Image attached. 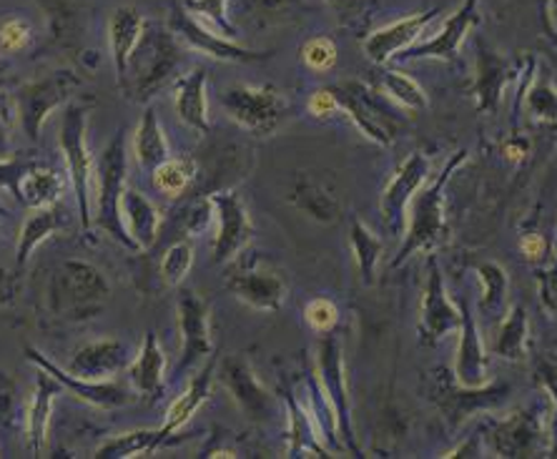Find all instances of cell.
<instances>
[{
  "label": "cell",
  "instance_id": "obj_22",
  "mask_svg": "<svg viewBox=\"0 0 557 459\" xmlns=\"http://www.w3.org/2000/svg\"><path fill=\"white\" fill-rule=\"evenodd\" d=\"M543 439V417L535 409H520L495 422L487 442L497 457H535Z\"/></svg>",
  "mask_w": 557,
  "mask_h": 459
},
{
  "label": "cell",
  "instance_id": "obj_36",
  "mask_svg": "<svg viewBox=\"0 0 557 459\" xmlns=\"http://www.w3.org/2000/svg\"><path fill=\"white\" fill-rule=\"evenodd\" d=\"M199 166L191 156H169L159 166L151 171V182L156 191L169 196V199H178L188 186L194 184Z\"/></svg>",
  "mask_w": 557,
  "mask_h": 459
},
{
  "label": "cell",
  "instance_id": "obj_47",
  "mask_svg": "<svg viewBox=\"0 0 557 459\" xmlns=\"http://www.w3.org/2000/svg\"><path fill=\"white\" fill-rule=\"evenodd\" d=\"M211 221H214V203H211L209 196H203V199H196L188 203L184 209V216H182V224L186 228L188 236H199L207 232L211 226Z\"/></svg>",
  "mask_w": 557,
  "mask_h": 459
},
{
  "label": "cell",
  "instance_id": "obj_21",
  "mask_svg": "<svg viewBox=\"0 0 557 459\" xmlns=\"http://www.w3.org/2000/svg\"><path fill=\"white\" fill-rule=\"evenodd\" d=\"M128 344L116 337H106L88 342L84 347L76 349L71 362L65 364V372L78 376V380H113L119 372H124L131 364Z\"/></svg>",
  "mask_w": 557,
  "mask_h": 459
},
{
  "label": "cell",
  "instance_id": "obj_20",
  "mask_svg": "<svg viewBox=\"0 0 557 459\" xmlns=\"http://www.w3.org/2000/svg\"><path fill=\"white\" fill-rule=\"evenodd\" d=\"M460 344H457V357H455V382L467 389H480L490 384V372H487V349L482 344V334L478 326V319H474L470 301L465 297L460 299Z\"/></svg>",
  "mask_w": 557,
  "mask_h": 459
},
{
  "label": "cell",
  "instance_id": "obj_37",
  "mask_svg": "<svg viewBox=\"0 0 557 459\" xmlns=\"http://www.w3.org/2000/svg\"><path fill=\"white\" fill-rule=\"evenodd\" d=\"M349 246H351V253H355L359 274H362V282L367 286H372L376 264H380L382 251H384L382 239L364 224L362 219H355L349 226Z\"/></svg>",
  "mask_w": 557,
  "mask_h": 459
},
{
  "label": "cell",
  "instance_id": "obj_17",
  "mask_svg": "<svg viewBox=\"0 0 557 459\" xmlns=\"http://www.w3.org/2000/svg\"><path fill=\"white\" fill-rule=\"evenodd\" d=\"M460 322H462L460 305H455V301L449 299L442 269L437 264V259H432L428 286H424V297H422L420 326H417V332H420V342L424 347H434V344L447 339L449 334L460 332Z\"/></svg>",
  "mask_w": 557,
  "mask_h": 459
},
{
  "label": "cell",
  "instance_id": "obj_14",
  "mask_svg": "<svg viewBox=\"0 0 557 459\" xmlns=\"http://www.w3.org/2000/svg\"><path fill=\"white\" fill-rule=\"evenodd\" d=\"M209 199L214 203V219H216V236H214L211 264L224 266L247 249L253 236V224H251L247 203L242 201V196L236 191H216L211 194Z\"/></svg>",
  "mask_w": 557,
  "mask_h": 459
},
{
  "label": "cell",
  "instance_id": "obj_56",
  "mask_svg": "<svg viewBox=\"0 0 557 459\" xmlns=\"http://www.w3.org/2000/svg\"><path fill=\"white\" fill-rule=\"evenodd\" d=\"M0 216H11V209H8L3 201H0Z\"/></svg>",
  "mask_w": 557,
  "mask_h": 459
},
{
  "label": "cell",
  "instance_id": "obj_30",
  "mask_svg": "<svg viewBox=\"0 0 557 459\" xmlns=\"http://www.w3.org/2000/svg\"><path fill=\"white\" fill-rule=\"evenodd\" d=\"M121 219L131 239L138 246V251L151 249L159 239L161 228V211L156 209V203L149 196L138 191V188H128L121 196Z\"/></svg>",
  "mask_w": 557,
  "mask_h": 459
},
{
  "label": "cell",
  "instance_id": "obj_39",
  "mask_svg": "<svg viewBox=\"0 0 557 459\" xmlns=\"http://www.w3.org/2000/svg\"><path fill=\"white\" fill-rule=\"evenodd\" d=\"M478 278L482 284V311L485 314L503 317L507 307V291H510V278H507L503 264H497V261H482L478 266Z\"/></svg>",
  "mask_w": 557,
  "mask_h": 459
},
{
  "label": "cell",
  "instance_id": "obj_42",
  "mask_svg": "<svg viewBox=\"0 0 557 459\" xmlns=\"http://www.w3.org/2000/svg\"><path fill=\"white\" fill-rule=\"evenodd\" d=\"M23 424L21 417V399H18V384L5 369H0V434L3 437H13Z\"/></svg>",
  "mask_w": 557,
  "mask_h": 459
},
{
  "label": "cell",
  "instance_id": "obj_54",
  "mask_svg": "<svg viewBox=\"0 0 557 459\" xmlns=\"http://www.w3.org/2000/svg\"><path fill=\"white\" fill-rule=\"evenodd\" d=\"M503 153H505L510 161L520 163V161L528 156V141H525V138L515 136V138H510V141L503 144Z\"/></svg>",
  "mask_w": 557,
  "mask_h": 459
},
{
  "label": "cell",
  "instance_id": "obj_41",
  "mask_svg": "<svg viewBox=\"0 0 557 459\" xmlns=\"http://www.w3.org/2000/svg\"><path fill=\"white\" fill-rule=\"evenodd\" d=\"M228 0H184V11L188 15H194L196 21L203 23V26L211 28L219 36L224 38H236V28L234 23L228 21L226 13Z\"/></svg>",
  "mask_w": 557,
  "mask_h": 459
},
{
  "label": "cell",
  "instance_id": "obj_16",
  "mask_svg": "<svg viewBox=\"0 0 557 459\" xmlns=\"http://www.w3.org/2000/svg\"><path fill=\"white\" fill-rule=\"evenodd\" d=\"M432 176V161L428 153L412 151L407 159L399 163L395 176L389 178V184L384 186L382 199H380V214L382 221L392 232L405 234V221H407V207L412 201V196L420 191V186Z\"/></svg>",
  "mask_w": 557,
  "mask_h": 459
},
{
  "label": "cell",
  "instance_id": "obj_19",
  "mask_svg": "<svg viewBox=\"0 0 557 459\" xmlns=\"http://www.w3.org/2000/svg\"><path fill=\"white\" fill-rule=\"evenodd\" d=\"M442 13V8H430V11H420L412 15H405L389 26H384L380 30L370 33L364 38V55L370 59L374 65H387L389 61H395L399 53L412 48L417 40L424 36L430 23L437 18Z\"/></svg>",
  "mask_w": 557,
  "mask_h": 459
},
{
  "label": "cell",
  "instance_id": "obj_43",
  "mask_svg": "<svg viewBox=\"0 0 557 459\" xmlns=\"http://www.w3.org/2000/svg\"><path fill=\"white\" fill-rule=\"evenodd\" d=\"M194 266V246L188 241L171 244L161 259V278L169 286H182Z\"/></svg>",
  "mask_w": 557,
  "mask_h": 459
},
{
  "label": "cell",
  "instance_id": "obj_9",
  "mask_svg": "<svg viewBox=\"0 0 557 459\" xmlns=\"http://www.w3.org/2000/svg\"><path fill=\"white\" fill-rule=\"evenodd\" d=\"M317 380L322 384V392L330 407L337 417V432L342 445L357 452V434L355 420H351V395L347 382V369H344L342 342L334 334H322L317 344Z\"/></svg>",
  "mask_w": 557,
  "mask_h": 459
},
{
  "label": "cell",
  "instance_id": "obj_6",
  "mask_svg": "<svg viewBox=\"0 0 557 459\" xmlns=\"http://www.w3.org/2000/svg\"><path fill=\"white\" fill-rule=\"evenodd\" d=\"M228 264L232 269L226 274V286L236 299L264 314H276L284 307L286 282L257 251L244 249Z\"/></svg>",
  "mask_w": 557,
  "mask_h": 459
},
{
  "label": "cell",
  "instance_id": "obj_25",
  "mask_svg": "<svg viewBox=\"0 0 557 459\" xmlns=\"http://www.w3.org/2000/svg\"><path fill=\"white\" fill-rule=\"evenodd\" d=\"M63 395L61 382L53 374L38 369L36 374V389H33L30 405L26 409V442L33 457H44L48 427H51V412L53 401Z\"/></svg>",
  "mask_w": 557,
  "mask_h": 459
},
{
  "label": "cell",
  "instance_id": "obj_26",
  "mask_svg": "<svg viewBox=\"0 0 557 459\" xmlns=\"http://www.w3.org/2000/svg\"><path fill=\"white\" fill-rule=\"evenodd\" d=\"M128 382L134 392L146 399H161L166 389V355H163L156 332H146L141 349L128 364Z\"/></svg>",
  "mask_w": 557,
  "mask_h": 459
},
{
  "label": "cell",
  "instance_id": "obj_15",
  "mask_svg": "<svg viewBox=\"0 0 557 459\" xmlns=\"http://www.w3.org/2000/svg\"><path fill=\"white\" fill-rule=\"evenodd\" d=\"M169 28L176 33V38L182 40L186 48H191L196 53L209 55V59L214 61L257 63V61H267L269 55H272L269 51H249V48L239 46L236 40L219 36V33L196 21L194 15H188L184 11V5H176L174 11H171Z\"/></svg>",
  "mask_w": 557,
  "mask_h": 459
},
{
  "label": "cell",
  "instance_id": "obj_32",
  "mask_svg": "<svg viewBox=\"0 0 557 459\" xmlns=\"http://www.w3.org/2000/svg\"><path fill=\"white\" fill-rule=\"evenodd\" d=\"M63 191H65V182L61 171L40 159L36 166H30L26 171V176L21 178L15 199H18L26 209H44V207H53V203H59Z\"/></svg>",
  "mask_w": 557,
  "mask_h": 459
},
{
  "label": "cell",
  "instance_id": "obj_8",
  "mask_svg": "<svg viewBox=\"0 0 557 459\" xmlns=\"http://www.w3.org/2000/svg\"><path fill=\"white\" fill-rule=\"evenodd\" d=\"M81 86V80L71 71H53L51 76L23 84L18 91L11 94L15 103V116L26 134L28 141L36 144L44 131V123L55 109H61L65 101Z\"/></svg>",
  "mask_w": 557,
  "mask_h": 459
},
{
  "label": "cell",
  "instance_id": "obj_52",
  "mask_svg": "<svg viewBox=\"0 0 557 459\" xmlns=\"http://www.w3.org/2000/svg\"><path fill=\"white\" fill-rule=\"evenodd\" d=\"M520 251L528 261H540L547 253V239L543 234H525L520 239Z\"/></svg>",
  "mask_w": 557,
  "mask_h": 459
},
{
  "label": "cell",
  "instance_id": "obj_34",
  "mask_svg": "<svg viewBox=\"0 0 557 459\" xmlns=\"http://www.w3.org/2000/svg\"><path fill=\"white\" fill-rule=\"evenodd\" d=\"M530 342V322L525 307H515L507 311L499 322L497 337L493 342V355L505 362H525Z\"/></svg>",
  "mask_w": 557,
  "mask_h": 459
},
{
  "label": "cell",
  "instance_id": "obj_1",
  "mask_svg": "<svg viewBox=\"0 0 557 459\" xmlns=\"http://www.w3.org/2000/svg\"><path fill=\"white\" fill-rule=\"evenodd\" d=\"M467 161V151H457L445 163V169L437 176H430L420 186V191L412 196L407 207L405 221V241L399 246V253L392 259V269H399L412 253L434 251L447 239V214H445V191L453 174Z\"/></svg>",
  "mask_w": 557,
  "mask_h": 459
},
{
  "label": "cell",
  "instance_id": "obj_13",
  "mask_svg": "<svg viewBox=\"0 0 557 459\" xmlns=\"http://www.w3.org/2000/svg\"><path fill=\"white\" fill-rule=\"evenodd\" d=\"M23 351H26L28 362H33L38 369H44V372H48V374H53L55 380L61 382L63 392H69V395H73L81 401H86V405H91L96 409H106V412H111V409L126 407L136 399L134 389H131L128 384H124V382H116V380H98V382L78 380V376L65 372L63 367L55 364L51 357H46L44 351L33 347V344H26Z\"/></svg>",
  "mask_w": 557,
  "mask_h": 459
},
{
  "label": "cell",
  "instance_id": "obj_3",
  "mask_svg": "<svg viewBox=\"0 0 557 459\" xmlns=\"http://www.w3.org/2000/svg\"><path fill=\"white\" fill-rule=\"evenodd\" d=\"M109 297V278L84 259H65L48 284V307L63 322H88L101 314Z\"/></svg>",
  "mask_w": 557,
  "mask_h": 459
},
{
  "label": "cell",
  "instance_id": "obj_40",
  "mask_svg": "<svg viewBox=\"0 0 557 459\" xmlns=\"http://www.w3.org/2000/svg\"><path fill=\"white\" fill-rule=\"evenodd\" d=\"M382 94L389 98L392 103L399 106L405 111H424L430 106V98L424 94V88L417 84L412 76H407L403 71H387L382 76Z\"/></svg>",
  "mask_w": 557,
  "mask_h": 459
},
{
  "label": "cell",
  "instance_id": "obj_50",
  "mask_svg": "<svg viewBox=\"0 0 557 459\" xmlns=\"http://www.w3.org/2000/svg\"><path fill=\"white\" fill-rule=\"evenodd\" d=\"M307 109L314 119H330L339 111V101H337V96H334L332 88H319V91L309 96Z\"/></svg>",
  "mask_w": 557,
  "mask_h": 459
},
{
  "label": "cell",
  "instance_id": "obj_44",
  "mask_svg": "<svg viewBox=\"0 0 557 459\" xmlns=\"http://www.w3.org/2000/svg\"><path fill=\"white\" fill-rule=\"evenodd\" d=\"M301 61L309 71L330 73L337 65V44L326 36H314L301 46Z\"/></svg>",
  "mask_w": 557,
  "mask_h": 459
},
{
  "label": "cell",
  "instance_id": "obj_55",
  "mask_svg": "<svg viewBox=\"0 0 557 459\" xmlns=\"http://www.w3.org/2000/svg\"><path fill=\"white\" fill-rule=\"evenodd\" d=\"M543 299L547 301V307L557 311V266L543 278Z\"/></svg>",
  "mask_w": 557,
  "mask_h": 459
},
{
  "label": "cell",
  "instance_id": "obj_23",
  "mask_svg": "<svg viewBox=\"0 0 557 459\" xmlns=\"http://www.w3.org/2000/svg\"><path fill=\"white\" fill-rule=\"evenodd\" d=\"M284 407H286V449H289V457H301V455H314V457H330V445H326V437L322 427H319L314 414L309 412L307 405L294 397L292 389H284Z\"/></svg>",
  "mask_w": 557,
  "mask_h": 459
},
{
  "label": "cell",
  "instance_id": "obj_27",
  "mask_svg": "<svg viewBox=\"0 0 557 459\" xmlns=\"http://www.w3.org/2000/svg\"><path fill=\"white\" fill-rule=\"evenodd\" d=\"M207 69H194L174 80V106L178 119L196 134H209V98H207Z\"/></svg>",
  "mask_w": 557,
  "mask_h": 459
},
{
  "label": "cell",
  "instance_id": "obj_45",
  "mask_svg": "<svg viewBox=\"0 0 557 459\" xmlns=\"http://www.w3.org/2000/svg\"><path fill=\"white\" fill-rule=\"evenodd\" d=\"M305 322L314 334H332L339 324V307L326 297L311 299L305 307Z\"/></svg>",
  "mask_w": 557,
  "mask_h": 459
},
{
  "label": "cell",
  "instance_id": "obj_33",
  "mask_svg": "<svg viewBox=\"0 0 557 459\" xmlns=\"http://www.w3.org/2000/svg\"><path fill=\"white\" fill-rule=\"evenodd\" d=\"M134 159L144 171H153L161 161H166L171 156L169 138L163 134V126L156 111L146 109L141 121H138L136 134H134Z\"/></svg>",
  "mask_w": 557,
  "mask_h": 459
},
{
  "label": "cell",
  "instance_id": "obj_58",
  "mask_svg": "<svg viewBox=\"0 0 557 459\" xmlns=\"http://www.w3.org/2000/svg\"><path fill=\"white\" fill-rule=\"evenodd\" d=\"M0 219H3V216H0Z\"/></svg>",
  "mask_w": 557,
  "mask_h": 459
},
{
  "label": "cell",
  "instance_id": "obj_53",
  "mask_svg": "<svg viewBox=\"0 0 557 459\" xmlns=\"http://www.w3.org/2000/svg\"><path fill=\"white\" fill-rule=\"evenodd\" d=\"M362 3L364 0H326V5H330L342 21L357 18L359 11H362Z\"/></svg>",
  "mask_w": 557,
  "mask_h": 459
},
{
  "label": "cell",
  "instance_id": "obj_51",
  "mask_svg": "<svg viewBox=\"0 0 557 459\" xmlns=\"http://www.w3.org/2000/svg\"><path fill=\"white\" fill-rule=\"evenodd\" d=\"M537 376L543 382V387L550 392V399L555 405V414H553V452H557V364L547 362V359H540L537 364Z\"/></svg>",
  "mask_w": 557,
  "mask_h": 459
},
{
  "label": "cell",
  "instance_id": "obj_24",
  "mask_svg": "<svg viewBox=\"0 0 557 459\" xmlns=\"http://www.w3.org/2000/svg\"><path fill=\"white\" fill-rule=\"evenodd\" d=\"M512 69L503 55L478 40V63H474V94H478V109L482 113L497 111L503 101L505 88L512 84Z\"/></svg>",
  "mask_w": 557,
  "mask_h": 459
},
{
  "label": "cell",
  "instance_id": "obj_11",
  "mask_svg": "<svg viewBox=\"0 0 557 459\" xmlns=\"http://www.w3.org/2000/svg\"><path fill=\"white\" fill-rule=\"evenodd\" d=\"M219 380L253 424H264L276 414V397L259 382L251 362L244 355H228L219 367Z\"/></svg>",
  "mask_w": 557,
  "mask_h": 459
},
{
  "label": "cell",
  "instance_id": "obj_57",
  "mask_svg": "<svg viewBox=\"0 0 557 459\" xmlns=\"http://www.w3.org/2000/svg\"><path fill=\"white\" fill-rule=\"evenodd\" d=\"M3 71H5V63H3V61H0V76H3Z\"/></svg>",
  "mask_w": 557,
  "mask_h": 459
},
{
  "label": "cell",
  "instance_id": "obj_12",
  "mask_svg": "<svg viewBox=\"0 0 557 459\" xmlns=\"http://www.w3.org/2000/svg\"><path fill=\"white\" fill-rule=\"evenodd\" d=\"M176 319L182 332V359L176 364V374H186L214 355L209 301L191 289H182L176 297Z\"/></svg>",
  "mask_w": 557,
  "mask_h": 459
},
{
  "label": "cell",
  "instance_id": "obj_18",
  "mask_svg": "<svg viewBox=\"0 0 557 459\" xmlns=\"http://www.w3.org/2000/svg\"><path fill=\"white\" fill-rule=\"evenodd\" d=\"M480 23V0H465L460 11L449 15V18L442 23V28L434 33L432 38L422 40V44H414L397 55L395 61H422V59H434V61H447L453 63L460 53L465 44L467 33Z\"/></svg>",
  "mask_w": 557,
  "mask_h": 459
},
{
  "label": "cell",
  "instance_id": "obj_38",
  "mask_svg": "<svg viewBox=\"0 0 557 459\" xmlns=\"http://www.w3.org/2000/svg\"><path fill=\"white\" fill-rule=\"evenodd\" d=\"M292 203L305 211V214H309L311 219L322 221V224H330V221H334L339 214L337 199H334L322 184L309 182V178H301V182L294 186Z\"/></svg>",
  "mask_w": 557,
  "mask_h": 459
},
{
  "label": "cell",
  "instance_id": "obj_46",
  "mask_svg": "<svg viewBox=\"0 0 557 459\" xmlns=\"http://www.w3.org/2000/svg\"><path fill=\"white\" fill-rule=\"evenodd\" d=\"M528 106L535 119L553 121L557 119V91L550 86V80L540 78L528 94Z\"/></svg>",
  "mask_w": 557,
  "mask_h": 459
},
{
  "label": "cell",
  "instance_id": "obj_2",
  "mask_svg": "<svg viewBox=\"0 0 557 459\" xmlns=\"http://www.w3.org/2000/svg\"><path fill=\"white\" fill-rule=\"evenodd\" d=\"M184 48L186 46L171 28L146 23L144 36L131 53L126 76L119 86L124 88L131 101L149 103L161 88L176 80L178 65L184 61Z\"/></svg>",
  "mask_w": 557,
  "mask_h": 459
},
{
  "label": "cell",
  "instance_id": "obj_7",
  "mask_svg": "<svg viewBox=\"0 0 557 459\" xmlns=\"http://www.w3.org/2000/svg\"><path fill=\"white\" fill-rule=\"evenodd\" d=\"M219 101L228 113V119L253 136L274 134L286 119V111H289L286 98L274 86L236 84L224 88L219 94Z\"/></svg>",
  "mask_w": 557,
  "mask_h": 459
},
{
  "label": "cell",
  "instance_id": "obj_28",
  "mask_svg": "<svg viewBox=\"0 0 557 459\" xmlns=\"http://www.w3.org/2000/svg\"><path fill=\"white\" fill-rule=\"evenodd\" d=\"M214 372H216V359H214V355H211L207 359V364H203L199 372L188 380L182 395L171 401L166 409V420H163V424H161V430L166 432L169 437H174L178 430H184L186 424L191 422V417L203 407V401L209 399L211 382H214Z\"/></svg>",
  "mask_w": 557,
  "mask_h": 459
},
{
  "label": "cell",
  "instance_id": "obj_5",
  "mask_svg": "<svg viewBox=\"0 0 557 459\" xmlns=\"http://www.w3.org/2000/svg\"><path fill=\"white\" fill-rule=\"evenodd\" d=\"M88 113L91 103L86 101H69L61 121V151L69 169V182L73 188V199H76L78 219L84 232H91L94 226V207H91V182H94V159L88 153L86 131H88Z\"/></svg>",
  "mask_w": 557,
  "mask_h": 459
},
{
  "label": "cell",
  "instance_id": "obj_29",
  "mask_svg": "<svg viewBox=\"0 0 557 459\" xmlns=\"http://www.w3.org/2000/svg\"><path fill=\"white\" fill-rule=\"evenodd\" d=\"M65 226H69V216H65V209H61L59 203L44 209H30L28 219L21 226L18 246H15V274H23V269L28 266L30 253L38 249V244H44L53 234L63 232Z\"/></svg>",
  "mask_w": 557,
  "mask_h": 459
},
{
  "label": "cell",
  "instance_id": "obj_49",
  "mask_svg": "<svg viewBox=\"0 0 557 459\" xmlns=\"http://www.w3.org/2000/svg\"><path fill=\"white\" fill-rule=\"evenodd\" d=\"M15 119V103L11 94H0V159H8L11 153V131Z\"/></svg>",
  "mask_w": 557,
  "mask_h": 459
},
{
  "label": "cell",
  "instance_id": "obj_31",
  "mask_svg": "<svg viewBox=\"0 0 557 459\" xmlns=\"http://www.w3.org/2000/svg\"><path fill=\"white\" fill-rule=\"evenodd\" d=\"M144 30H146V21L136 8L121 5L111 13L109 40H111V59H113V69H116L119 84L126 76L128 59L131 53H134V48L138 46V40H141Z\"/></svg>",
  "mask_w": 557,
  "mask_h": 459
},
{
  "label": "cell",
  "instance_id": "obj_48",
  "mask_svg": "<svg viewBox=\"0 0 557 459\" xmlns=\"http://www.w3.org/2000/svg\"><path fill=\"white\" fill-rule=\"evenodd\" d=\"M30 44V26L21 18H11L0 26V53H18Z\"/></svg>",
  "mask_w": 557,
  "mask_h": 459
},
{
  "label": "cell",
  "instance_id": "obj_35",
  "mask_svg": "<svg viewBox=\"0 0 557 459\" xmlns=\"http://www.w3.org/2000/svg\"><path fill=\"white\" fill-rule=\"evenodd\" d=\"M171 437L161 427L159 430H134L124 432L119 437L106 439L96 449V459H131V457H149L156 449L166 445Z\"/></svg>",
  "mask_w": 557,
  "mask_h": 459
},
{
  "label": "cell",
  "instance_id": "obj_10",
  "mask_svg": "<svg viewBox=\"0 0 557 459\" xmlns=\"http://www.w3.org/2000/svg\"><path fill=\"white\" fill-rule=\"evenodd\" d=\"M332 91L339 101V111L347 113L359 134H364L376 146L395 144L399 123L392 116L395 111L384 103V94L376 96L362 80H342L339 86H332Z\"/></svg>",
  "mask_w": 557,
  "mask_h": 459
},
{
  "label": "cell",
  "instance_id": "obj_4",
  "mask_svg": "<svg viewBox=\"0 0 557 459\" xmlns=\"http://www.w3.org/2000/svg\"><path fill=\"white\" fill-rule=\"evenodd\" d=\"M96 211L94 221L103 234H109L111 239H116L124 249L138 251V246L131 239L124 219H121V196L126 191V176H128V151H126V136L124 131H119L111 138V144L106 146L103 153L98 156L96 166Z\"/></svg>",
  "mask_w": 557,
  "mask_h": 459
}]
</instances>
